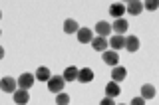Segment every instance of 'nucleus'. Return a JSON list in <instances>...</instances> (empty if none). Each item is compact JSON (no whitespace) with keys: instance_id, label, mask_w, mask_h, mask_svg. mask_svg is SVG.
Listing matches in <instances>:
<instances>
[{"instance_id":"obj_13","label":"nucleus","mask_w":159,"mask_h":105,"mask_svg":"<svg viewBox=\"0 0 159 105\" xmlns=\"http://www.w3.org/2000/svg\"><path fill=\"white\" fill-rule=\"evenodd\" d=\"M78 72H80V69L76 68V66H68L66 69H64V81H76V79H78Z\"/></svg>"},{"instance_id":"obj_9","label":"nucleus","mask_w":159,"mask_h":105,"mask_svg":"<svg viewBox=\"0 0 159 105\" xmlns=\"http://www.w3.org/2000/svg\"><path fill=\"white\" fill-rule=\"evenodd\" d=\"M78 81L80 83H89V81H93V72L89 68H82L78 72Z\"/></svg>"},{"instance_id":"obj_24","label":"nucleus","mask_w":159,"mask_h":105,"mask_svg":"<svg viewBox=\"0 0 159 105\" xmlns=\"http://www.w3.org/2000/svg\"><path fill=\"white\" fill-rule=\"evenodd\" d=\"M99 105H116V101H113L111 97H103L102 101H99Z\"/></svg>"},{"instance_id":"obj_18","label":"nucleus","mask_w":159,"mask_h":105,"mask_svg":"<svg viewBox=\"0 0 159 105\" xmlns=\"http://www.w3.org/2000/svg\"><path fill=\"white\" fill-rule=\"evenodd\" d=\"M34 77H36V81H48L52 76H50V69L46 66H40L36 69V73H34Z\"/></svg>"},{"instance_id":"obj_25","label":"nucleus","mask_w":159,"mask_h":105,"mask_svg":"<svg viewBox=\"0 0 159 105\" xmlns=\"http://www.w3.org/2000/svg\"><path fill=\"white\" fill-rule=\"evenodd\" d=\"M2 58H4V48L0 46V59H2Z\"/></svg>"},{"instance_id":"obj_26","label":"nucleus","mask_w":159,"mask_h":105,"mask_svg":"<svg viewBox=\"0 0 159 105\" xmlns=\"http://www.w3.org/2000/svg\"><path fill=\"white\" fill-rule=\"evenodd\" d=\"M0 20H2V12H0Z\"/></svg>"},{"instance_id":"obj_22","label":"nucleus","mask_w":159,"mask_h":105,"mask_svg":"<svg viewBox=\"0 0 159 105\" xmlns=\"http://www.w3.org/2000/svg\"><path fill=\"white\" fill-rule=\"evenodd\" d=\"M157 6H159V4H157V2H145V4H143V8H147V10H151V12H153V10H157Z\"/></svg>"},{"instance_id":"obj_7","label":"nucleus","mask_w":159,"mask_h":105,"mask_svg":"<svg viewBox=\"0 0 159 105\" xmlns=\"http://www.w3.org/2000/svg\"><path fill=\"white\" fill-rule=\"evenodd\" d=\"M127 28H129V24H127V20H123V18H119V20H116V22L111 24V30L117 34V36H123V34L127 32Z\"/></svg>"},{"instance_id":"obj_15","label":"nucleus","mask_w":159,"mask_h":105,"mask_svg":"<svg viewBox=\"0 0 159 105\" xmlns=\"http://www.w3.org/2000/svg\"><path fill=\"white\" fill-rule=\"evenodd\" d=\"M109 14H111V16L116 18V20L123 18V14H125V6H123V4H119V2L111 4V6H109Z\"/></svg>"},{"instance_id":"obj_16","label":"nucleus","mask_w":159,"mask_h":105,"mask_svg":"<svg viewBox=\"0 0 159 105\" xmlns=\"http://www.w3.org/2000/svg\"><path fill=\"white\" fill-rule=\"evenodd\" d=\"M123 44H125V38L123 36H111V40H107V46H111L113 52H117V50H121L123 48Z\"/></svg>"},{"instance_id":"obj_28","label":"nucleus","mask_w":159,"mask_h":105,"mask_svg":"<svg viewBox=\"0 0 159 105\" xmlns=\"http://www.w3.org/2000/svg\"><path fill=\"white\" fill-rule=\"evenodd\" d=\"M121 105H127V103H121Z\"/></svg>"},{"instance_id":"obj_21","label":"nucleus","mask_w":159,"mask_h":105,"mask_svg":"<svg viewBox=\"0 0 159 105\" xmlns=\"http://www.w3.org/2000/svg\"><path fill=\"white\" fill-rule=\"evenodd\" d=\"M70 103V95H68V93H58V95H56V105H68Z\"/></svg>"},{"instance_id":"obj_2","label":"nucleus","mask_w":159,"mask_h":105,"mask_svg":"<svg viewBox=\"0 0 159 105\" xmlns=\"http://www.w3.org/2000/svg\"><path fill=\"white\" fill-rule=\"evenodd\" d=\"M34 81H36V77H34V73H22L18 79H16V83H18V89H32L34 85Z\"/></svg>"},{"instance_id":"obj_8","label":"nucleus","mask_w":159,"mask_h":105,"mask_svg":"<svg viewBox=\"0 0 159 105\" xmlns=\"http://www.w3.org/2000/svg\"><path fill=\"white\" fill-rule=\"evenodd\" d=\"M92 48L96 50V52H106V50H109V46H107V38L96 36V38L92 40Z\"/></svg>"},{"instance_id":"obj_12","label":"nucleus","mask_w":159,"mask_h":105,"mask_svg":"<svg viewBox=\"0 0 159 105\" xmlns=\"http://www.w3.org/2000/svg\"><path fill=\"white\" fill-rule=\"evenodd\" d=\"M123 48L127 50V52H137L139 50V38L137 36H127L125 38V44H123Z\"/></svg>"},{"instance_id":"obj_23","label":"nucleus","mask_w":159,"mask_h":105,"mask_svg":"<svg viewBox=\"0 0 159 105\" xmlns=\"http://www.w3.org/2000/svg\"><path fill=\"white\" fill-rule=\"evenodd\" d=\"M129 105H145V99H143V97H133Z\"/></svg>"},{"instance_id":"obj_5","label":"nucleus","mask_w":159,"mask_h":105,"mask_svg":"<svg viewBox=\"0 0 159 105\" xmlns=\"http://www.w3.org/2000/svg\"><path fill=\"white\" fill-rule=\"evenodd\" d=\"M12 97H14V103H16V105H26L30 101L28 89H16V91L12 93Z\"/></svg>"},{"instance_id":"obj_3","label":"nucleus","mask_w":159,"mask_h":105,"mask_svg":"<svg viewBox=\"0 0 159 105\" xmlns=\"http://www.w3.org/2000/svg\"><path fill=\"white\" fill-rule=\"evenodd\" d=\"M16 87H18V83H16L14 77H2L0 79V89H2L4 93H14Z\"/></svg>"},{"instance_id":"obj_11","label":"nucleus","mask_w":159,"mask_h":105,"mask_svg":"<svg viewBox=\"0 0 159 105\" xmlns=\"http://www.w3.org/2000/svg\"><path fill=\"white\" fill-rule=\"evenodd\" d=\"M125 77H127V69H125V68H121V66H116V68H113V72H111V81L119 83V81H123Z\"/></svg>"},{"instance_id":"obj_14","label":"nucleus","mask_w":159,"mask_h":105,"mask_svg":"<svg viewBox=\"0 0 159 105\" xmlns=\"http://www.w3.org/2000/svg\"><path fill=\"white\" fill-rule=\"evenodd\" d=\"M143 10V2H137V0H133V2H129L125 6V12L131 14V16H139Z\"/></svg>"},{"instance_id":"obj_19","label":"nucleus","mask_w":159,"mask_h":105,"mask_svg":"<svg viewBox=\"0 0 159 105\" xmlns=\"http://www.w3.org/2000/svg\"><path fill=\"white\" fill-rule=\"evenodd\" d=\"M139 97H143L147 101V99H153L155 97V87L151 85V83H145V85H141V95Z\"/></svg>"},{"instance_id":"obj_6","label":"nucleus","mask_w":159,"mask_h":105,"mask_svg":"<svg viewBox=\"0 0 159 105\" xmlns=\"http://www.w3.org/2000/svg\"><path fill=\"white\" fill-rule=\"evenodd\" d=\"M76 34H78V42H80V44H92L93 32H92L89 28H80Z\"/></svg>"},{"instance_id":"obj_1","label":"nucleus","mask_w":159,"mask_h":105,"mask_svg":"<svg viewBox=\"0 0 159 105\" xmlns=\"http://www.w3.org/2000/svg\"><path fill=\"white\" fill-rule=\"evenodd\" d=\"M46 83H48V89H50L52 93H56V95H58V93H62L64 87H66V81H64L62 76H52Z\"/></svg>"},{"instance_id":"obj_27","label":"nucleus","mask_w":159,"mask_h":105,"mask_svg":"<svg viewBox=\"0 0 159 105\" xmlns=\"http://www.w3.org/2000/svg\"><path fill=\"white\" fill-rule=\"evenodd\" d=\"M0 36H2V30H0Z\"/></svg>"},{"instance_id":"obj_4","label":"nucleus","mask_w":159,"mask_h":105,"mask_svg":"<svg viewBox=\"0 0 159 105\" xmlns=\"http://www.w3.org/2000/svg\"><path fill=\"white\" fill-rule=\"evenodd\" d=\"M102 54H103V63H107V66H111V68L119 66L117 52H113V50H106V52H102Z\"/></svg>"},{"instance_id":"obj_10","label":"nucleus","mask_w":159,"mask_h":105,"mask_svg":"<svg viewBox=\"0 0 159 105\" xmlns=\"http://www.w3.org/2000/svg\"><path fill=\"white\" fill-rule=\"evenodd\" d=\"M96 34L98 36H102V38H107L109 34H111V24H107V22H98L96 24Z\"/></svg>"},{"instance_id":"obj_20","label":"nucleus","mask_w":159,"mask_h":105,"mask_svg":"<svg viewBox=\"0 0 159 105\" xmlns=\"http://www.w3.org/2000/svg\"><path fill=\"white\" fill-rule=\"evenodd\" d=\"M78 30H80V26H78V22L74 18H68L66 22H64V32L66 34H76Z\"/></svg>"},{"instance_id":"obj_17","label":"nucleus","mask_w":159,"mask_h":105,"mask_svg":"<svg viewBox=\"0 0 159 105\" xmlns=\"http://www.w3.org/2000/svg\"><path fill=\"white\" fill-rule=\"evenodd\" d=\"M119 93H121V89H119V85L116 81H109L107 85H106V97H111V99H116Z\"/></svg>"}]
</instances>
